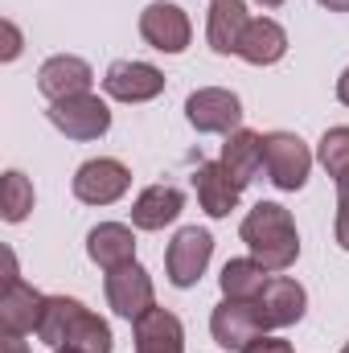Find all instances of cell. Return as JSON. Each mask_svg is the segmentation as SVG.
Returning a JSON list of instances; mask_svg holds the SVG:
<instances>
[{"label": "cell", "mask_w": 349, "mask_h": 353, "mask_svg": "<svg viewBox=\"0 0 349 353\" xmlns=\"http://www.w3.org/2000/svg\"><path fill=\"white\" fill-rule=\"evenodd\" d=\"M37 341L50 350H83V353H111V329L103 316H94L83 300L70 296H46V312L37 325Z\"/></svg>", "instance_id": "cell-1"}, {"label": "cell", "mask_w": 349, "mask_h": 353, "mask_svg": "<svg viewBox=\"0 0 349 353\" xmlns=\"http://www.w3.org/2000/svg\"><path fill=\"white\" fill-rule=\"evenodd\" d=\"M251 259L263 263L267 271H288V267L300 259V234H296V222L292 214L279 205V201H259L243 226H239Z\"/></svg>", "instance_id": "cell-2"}, {"label": "cell", "mask_w": 349, "mask_h": 353, "mask_svg": "<svg viewBox=\"0 0 349 353\" xmlns=\"http://www.w3.org/2000/svg\"><path fill=\"white\" fill-rule=\"evenodd\" d=\"M263 169H267V176H271L275 189L296 193V189H304V181H308L312 152H308V144H304L300 136H292V132H271V136H263Z\"/></svg>", "instance_id": "cell-3"}, {"label": "cell", "mask_w": 349, "mask_h": 353, "mask_svg": "<svg viewBox=\"0 0 349 353\" xmlns=\"http://www.w3.org/2000/svg\"><path fill=\"white\" fill-rule=\"evenodd\" d=\"M103 292H107L111 312H115V316H123V321H140L148 308H157L152 275L136 263V259H132V263H123V267H115V271H107Z\"/></svg>", "instance_id": "cell-4"}, {"label": "cell", "mask_w": 349, "mask_h": 353, "mask_svg": "<svg viewBox=\"0 0 349 353\" xmlns=\"http://www.w3.org/2000/svg\"><path fill=\"white\" fill-rule=\"evenodd\" d=\"M185 119L193 123V132L230 136V132H239V123H243V103H239L235 90L201 87L185 99Z\"/></svg>", "instance_id": "cell-5"}, {"label": "cell", "mask_w": 349, "mask_h": 353, "mask_svg": "<svg viewBox=\"0 0 349 353\" xmlns=\"http://www.w3.org/2000/svg\"><path fill=\"white\" fill-rule=\"evenodd\" d=\"M50 123L66 136V140H99L107 128H111V111L99 94H74V99H62V103H50Z\"/></svg>", "instance_id": "cell-6"}, {"label": "cell", "mask_w": 349, "mask_h": 353, "mask_svg": "<svg viewBox=\"0 0 349 353\" xmlns=\"http://www.w3.org/2000/svg\"><path fill=\"white\" fill-rule=\"evenodd\" d=\"M210 255H214V239H210V230H197V226L177 230L173 243H169V251H165L169 283H173V288H193V283L206 275Z\"/></svg>", "instance_id": "cell-7"}, {"label": "cell", "mask_w": 349, "mask_h": 353, "mask_svg": "<svg viewBox=\"0 0 349 353\" xmlns=\"http://www.w3.org/2000/svg\"><path fill=\"white\" fill-rule=\"evenodd\" d=\"M132 185V173L123 161H111V157H99V161H87L79 165L74 173V197L83 205H111L128 193Z\"/></svg>", "instance_id": "cell-8"}, {"label": "cell", "mask_w": 349, "mask_h": 353, "mask_svg": "<svg viewBox=\"0 0 349 353\" xmlns=\"http://www.w3.org/2000/svg\"><path fill=\"white\" fill-rule=\"evenodd\" d=\"M140 37L161 54H185L189 37H193V25H189L185 8H177L169 0H157L140 12Z\"/></svg>", "instance_id": "cell-9"}, {"label": "cell", "mask_w": 349, "mask_h": 353, "mask_svg": "<svg viewBox=\"0 0 349 353\" xmlns=\"http://www.w3.org/2000/svg\"><path fill=\"white\" fill-rule=\"evenodd\" d=\"M210 333L222 350H243L247 341H255L263 333V316L255 300H222L210 316Z\"/></svg>", "instance_id": "cell-10"}, {"label": "cell", "mask_w": 349, "mask_h": 353, "mask_svg": "<svg viewBox=\"0 0 349 353\" xmlns=\"http://www.w3.org/2000/svg\"><path fill=\"white\" fill-rule=\"evenodd\" d=\"M255 308L263 316V329H288V325H296L304 316L308 292L296 279H288V275H271L267 288L259 292V300H255Z\"/></svg>", "instance_id": "cell-11"}, {"label": "cell", "mask_w": 349, "mask_h": 353, "mask_svg": "<svg viewBox=\"0 0 349 353\" xmlns=\"http://www.w3.org/2000/svg\"><path fill=\"white\" fill-rule=\"evenodd\" d=\"M90 83H94V70H90L83 58H74V54H54L37 70V90L50 103L74 99V94H90Z\"/></svg>", "instance_id": "cell-12"}, {"label": "cell", "mask_w": 349, "mask_h": 353, "mask_svg": "<svg viewBox=\"0 0 349 353\" xmlns=\"http://www.w3.org/2000/svg\"><path fill=\"white\" fill-rule=\"evenodd\" d=\"M103 90L111 99H119V103H148V99H157L165 90V74L157 66H148V62H132L128 58V62L107 66Z\"/></svg>", "instance_id": "cell-13"}, {"label": "cell", "mask_w": 349, "mask_h": 353, "mask_svg": "<svg viewBox=\"0 0 349 353\" xmlns=\"http://www.w3.org/2000/svg\"><path fill=\"white\" fill-rule=\"evenodd\" d=\"M41 312H46V296H41L37 288H29L25 279H8V283H4V296H0V325H4V337L37 333Z\"/></svg>", "instance_id": "cell-14"}, {"label": "cell", "mask_w": 349, "mask_h": 353, "mask_svg": "<svg viewBox=\"0 0 349 353\" xmlns=\"http://www.w3.org/2000/svg\"><path fill=\"white\" fill-rule=\"evenodd\" d=\"M193 189H197V201H201V210H206L210 218H226V214L239 205V193H243V185L222 169V161H206V165H197V173H193Z\"/></svg>", "instance_id": "cell-15"}, {"label": "cell", "mask_w": 349, "mask_h": 353, "mask_svg": "<svg viewBox=\"0 0 349 353\" xmlns=\"http://www.w3.org/2000/svg\"><path fill=\"white\" fill-rule=\"evenodd\" d=\"M136 353H185V329L169 308H148L140 321H132Z\"/></svg>", "instance_id": "cell-16"}, {"label": "cell", "mask_w": 349, "mask_h": 353, "mask_svg": "<svg viewBox=\"0 0 349 353\" xmlns=\"http://www.w3.org/2000/svg\"><path fill=\"white\" fill-rule=\"evenodd\" d=\"M87 255L103 271H115V267L132 263L136 259V234H132V226H123V222H99L87 234Z\"/></svg>", "instance_id": "cell-17"}, {"label": "cell", "mask_w": 349, "mask_h": 353, "mask_svg": "<svg viewBox=\"0 0 349 353\" xmlns=\"http://www.w3.org/2000/svg\"><path fill=\"white\" fill-rule=\"evenodd\" d=\"M185 210V193L177 185H148L136 205H132V226L140 230H165L169 222H177V214Z\"/></svg>", "instance_id": "cell-18"}, {"label": "cell", "mask_w": 349, "mask_h": 353, "mask_svg": "<svg viewBox=\"0 0 349 353\" xmlns=\"http://www.w3.org/2000/svg\"><path fill=\"white\" fill-rule=\"evenodd\" d=\"M288 54V33L279 21L259 17L243 29V41H239V58L251 62V66H275L279 58Z\"/></svg>", "instance_id": "cell-19"}, {"label": "cell", "mask_w": 349, "mask_h": 353, "mask_svg": "<svg viewBox=\"0 0 349 353\" xmlns=\"http://www.w3.org/2000/svg\"><path fill=\"white\" fill-rule=\"evenodd\" d=\"M251 25L247 17V4L243 0H214L210 4V25H206V37H210V50L214 54H239V41H243V29Z\"/></svg>", "instance_id": "cell-20"}, {"label": "cell", "mask_w": 349, "mask_h": 353, "mask_svg": "<svg viewBox=\"0 0 349 353\" xmlns=\"http://www.w3.org/2000/svg\"><path fill=\"white\" fill-rule=\"evenodd\" d=\"M222 169L247 189L263 169V136L259 132H247V128L230 132L226 144H222Z\"/></svg>", "instance_id": "cell-21"}, {"label": "cell", "mask_w": 349, "mask_h": 353, "mask_svg": "<svg viewBox=\"0 0 349 353\" xmlns=\"http://www.w3.org/2000/svg\"><path fill=\"white\" fill-rule=\"evenodd\" d=\"M267 279H271L267 267L255 263V259H230V263L222 267V275H218L226 300H259Z\"/></svg>", "instance_id": "cell-22"}, {"label": "cell", "mask_w": 349, "mask_h": 353, "mask_svg": "<svg viewBox=\"0 0 349 353\" xmlns=\"http://www.w3.org/2000/svg\"><path fill=\"white\" fill-rule=\"evenodd\" d=\"M29 210H33V185H29V176L8 169L4 173V189H0V214H4V222H21Z\"/></svg>", "instance_id": "cell-23"}, {"label": "cell", "mask_w": 349, "mask_h": 353, "mask_svg": "<svg viewBox=\"0 0 349 353\" xmlns=\"http://www.w3.org/2000/svg\"><path fill=\"white\" fill-rule=\"evenodd\" d=\"M317 157H321L325 173L333 176V181L349 176V128H329V132L321 136V148H317Z\"/></svg>", "instance_id": "cell-24"}, {"label": "cell", "mask_w": 349, "mask_h": 353, "mask_svg": "<svg viewBox=\"0 0 349 353\" xmlns=\"http://www.w3.org/2000/svg\"><path fill=\"white\" fill-rule=\"evenodd\" d=\"M239 353H296L292 350V341H283V337H271V333H259L255 341H247Z\"/></svg>", "instance_id": "cell-25"}, {"label": "cell", "mask_w": 349, "mask_h": 353, "mask_svg": "<svg viewBox=\"0 0 349 353\" xmlns=\"http://www.w3.org/2000/svg\"><path fill=\"white\" fill-rule=\"evenodd\" d=\"M0 29H4V50H0V58H4V62H12V58L21 54V33H17V25H12V21H4Z\"/></svg>", "instance_id": "cell-26"}, {"label": "cell", "mask_w": 349, "mask_h": 353, "mask_svg": "<svg viewBox=\"0 0 349 353\" xmlns=\"http://www.w3.org/2000/svg\"><path fill=\"white\" fill-rule=\"evenodd\" d=\"M333 234H337V247L349 251V214H341V210H337V226H333Z\"/></svg>", "instance_id": "cell-27"}, {"label": "cell", "mask_w": 349, "mask_h": 353, "mask_svg": "<svg viewBox=\"0 0 349 353\" xmlns=\"http://www.w3.org/2000/svg\"><path fill=\"white\" fill-rule=\"evenodd\" d=\"M337 210H341V214H349V176H341V181H337Z\"/></svg>", "instance_id": "cell-28"}, {"label": "cell", "mask_w": 349, "mask_h": 353, "mask_svg": "<svg viewBox=\"0 0 349 353\" xmlns=\"http://www.w3.org/2000/svg\"><path fill=\"white\" fill-rule=\"evenodd\" d=\"M4 353H29V345L21 337H4Z\"/></svg>", "instance_id": "cell-29"}, {"label": "cell", "mask_w": 349, "mask_h": 353, "mask_svg": "<svg viewBox=\"0 0 349 353\" xmlns=\"http://www.w3.org/2000/svg\"><path fill=\"white\" fill-rule=\"evenodd\" d=\"M337 99H341V103L349 107V66H346V74L337 79Z\"/></svg>", "instance_id": "cell-30"}, {"label": "cell", "mask_w": 349, "mask_h": 353, "mask_svg": "<svg viewBox=\"0 0 349 353\" xmlns=\"http://www.w3.org/2000/svg\"><path fill=\"white\" fill-rule=\"evenodd\" d=\"M321 8H329V12H349V0H317Z\"/></svg>", "instance_id": "cell-31"}, {"label": "cell", "mask_w": 349, "mask_h": 353, "mask_svg": "<svg viewBox=\"0 0 349 353\" xmlns=\"http://www.w3.org/2000/svg\"><path fill=\"white\" fill-rule=\"evenodd\" d=\"M263 8H279V4H283V0H259Z\"/></svg>", "instance_id": "cell-32"}, {"label": "cell", "mask_w": 349, "mask_h": 353, "mask_svg": "<svg viewBox=\"0 0 349 353\" xmlns=\"http://www.w3.org/2000/svg\"><path fill=\"white\" fill-rule=\"evenodd\" d=\"M54 353H83V350H70V345H66V350H54Z\"/></svg>", "instance_id": "cell-33"}, {"label": "cell", "mask_w": 349, "mask_h": 353, "mask_svg": "<svg viewBox=\"0 0 349 353\" xmlns=\"http://www.w3.org/2000/svg\"><path fill=\"white\" fill-rule=\"evenodd\" d=\"M341 353H349V345H346V350H341Z\"/></svg>", "instance_id": "cell-34"}]
</instances>
